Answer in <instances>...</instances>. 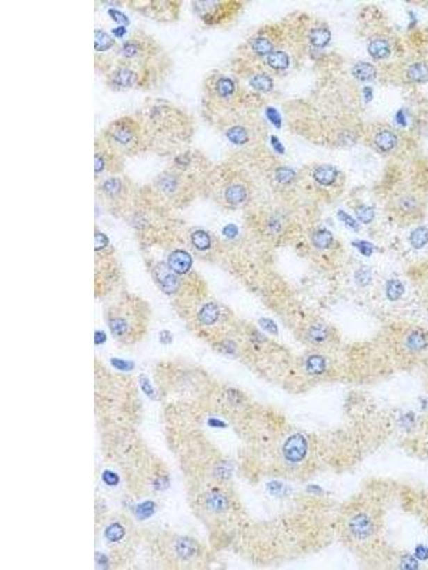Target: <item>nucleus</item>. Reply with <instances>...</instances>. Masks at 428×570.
Wrapping results in <instances>:
<instances>
[{"label": "nucleus", "instance_id": "obj_2", "mask_svg": "<svg viewBox=\"0 0 428 570\" xmlns=\"http://www.w3.org/2000/svg\"><path fill=\"white\" fill-rule=\"evenodd\" d=\"M213 196L223 207H246L252 197L250 184L236 171H223V178L217 174V181L211 183Z\"/></svg>", "mask_w": 428, "mask_h": 570}, {"label": "nucleus", "instance_id": "obj_32", "mask_svg": "<svg viewBox=\"0 0 428 570\" xmlns=\"http://www.w3.org/2000/svg\"><path fill=\"white\" fill-rule=\"evenodd\" d=\"M386 295L391 301L400 300L404 295V284L398 280H390L386 285Z\"/></svg>", "mask_w": 428, "mask_h": 570}, {"label": "nucleus", "instance_id": "obj_6", "mask_svg": "<svg viewBox=\"0 0 428 570\" xmlns=\"http://www.w3.org/2000/svg\"><path fill=\"white\" fill-rule=\"evenodd\" d=\"M199 17L208 26H222L242 9V5L236 2H196L193 3Z\"/></svg>", "mask_w": 428, "mask_h": 570}, {"label": "nucleus", "instance_id": "obj_26", "mask_svg": "<svg viewBox=\"0 0 428 570\" xmlns=\"http://www.w3.org/2000/svg\"><path fill=\"white\" fill-rule=\"evenodd\" d=\"M311 242L317 250H329L334 244V235L327 228H317L311 235Z\"/></svg>", "mask_w": 428, "mask_h": 570}, {"label": "nucleus", "instance_id": "obj_43", "mask_svg": "<svg viewBox=\"0 0 428 570\" xmlns=\"http://www.w3.org/2000/svg\"><path fill=\"white\" fill-rule=\"evenodd\" d=\"M359 247L363 250V253H364V254H371L372 247L370 246V244H367V242H360V246H359Z\"/></svg>", "mask_w": 428, "mask_h": 570}, {"label": "nucleus", "instance_id": "obj_39", "mask_svg": "<svg viewBox=\"0 0 428 570\" xmlns=\"http://www.w3.org/2000/svg\"><path fill=\"white\" fill-rule=\"evenodd\" d=\"M107 246V238L101 233H96V250H101Z\"/></svg>", "mask_w": 428, "mask_h": 570}, {"label": "nucleus", "instance_id": "obj_38", "mask_svg": "<svg viewBox=\"0 0 428 570\" xmlns=\"http://www.w3.org/2000/svg\"><path fill=\"white\" fill-rule=\"evenodd\" d=\"M153 512H154V503L150 502V501L143 502V503L139 505L138 509H136V513H138V517H139L140 519L149 518Z\"/></svg>", "mask_w": 428, "mask_h": 570}, {"label": "nucleus", "instance_id": "obj_10", "mask_svg": "<svg viewBox=\"0 0 428 570\" xmlns=\"http://www.w3.org/2000/svg\"><path fill=\"white\" fill-rule=\"evenodd\" d=\"M99 193L106 201L119 204L127 197L129 187L120 176H110L99 184Z\"/></svg>", "mask_w": 428, "mask_h": 570}, {"label": "nucleus", "instance_id": "obj_31", "mask_svg": "<svg viewBox=\"0 0 428 570\" xmlns=\"http://www.w3.org/2000/svg\"><path fill=\"white\" fill-rule=\"evenodd\" d=\"M115 42L110 35H107L104 31H96V37H94V47L96 51H106L113 49Z\"/></svg>", "mask_w": 428, "mask_h": 570}, {"label": "nucleus", "instance_id": "obj_41", "mask_svg": "<svg viewBox=\"0 0 428 570\" xmlns=\"http://www.w3.org/2000/svg\"><path fill=\"white\" fill-rule=\"evenodd\" d=\"M103 478H104V480H106L107 483H110V485H116V483H117V476H116L115 473H112V472H104Z\"/></svg>", "mask_w": 428, "mask_h": 570}, {"label": "nucleus", "instance_id": "obj_33", "mask_svg": "<svg viewBox=\"0 0 428 570\" xmlns=\"http://www.w3.org/2000/svg\"><path fill=\"white\" fill-rule=\"evenodd\" d=\"M206 503H207L208 509H210V510H214V512H222V510H224V509L227 508V501H226V498H224L222 494H219V492L210 494V495L207 496Z\"/></svg>", "mask_w": 428, "mask_h": 570}, {"label": "nucleus", "instance_id": "obj_9", "mask_svg": "<svg viewBox=\"0 0 428 570\" xmlns=\"http://www.w3.org/2000/svg\"><path fill=\"white\" fill-rule=\"evenodd\" d=\"M107 78H109V83L116 89H131L142 83V77L139 72L135 67L123 63L110 66L109 73H107Z\"/></svg>", "mask_w": 428, "mask_h": 570}, {"label": "nucleus", "instance_id": "obj_27", "mask_svg": "<svg viewBox=\"0 0 428 570\" xmlns=\"http://www.w3.org/2000/svg\"><path fill=\"white\" fill-rule=\"evenodd\" d=\"M219 317H220V310H219V307H217L216 304H211V303L203 305V308H201L200 312H199V321H200L203 325H211V324H214V322H216V321L219 319Z\"/></svg>", "mask_w": 428, "mask_h": 570}, {"label": "nucleus", "instance_id": "obj_42", "mask_svg": "<svg viewBox=\"0 0 428 570\" xmlns=\"http://www.w3.org/2000/svg\"><path fill=\"white\" fill-rule=\"evenodd\" d=\"M261 325L263 327L265 328V330H269V328H272L273 330V333H276L277 331V328H276V325L272 322V321H269L267 322V319H261Z\"/></svg>", "mask_w": 428, "mask_h": 570}, {"label": "nucleus", "instance_id": "obj_5", "mask_svg": "<svg viewBox=\"0 0 428 570\" xmlns=\"http://www.w3.org/2000/svg\"><path fill=\"white\" fill-rule=\"evenodd\" d=\"M206 93L210 96V101L223 110H234V104L242 101L243 96L237 81L224 74H214L208 78Z\"/></svg>", "mask_w": 428, "mask_h": 570}, {"label": "nucleus", "instance_id": "obj_4", "mask_svg": "<svg viewBox=\"0 0 428 570\" xmlns=\"http://www.w3.org/2000/svg\"><path fill=\"white\" fill-rule=\"evenodd\" d=\"M344 528L349 540L356 545H361L377 535L379 522L376 513H372L368 508L360 506L347 513Z\"/></svg>", "mask_w": 428, "mask_h": 570}, {"label": "nucleus", "instance_id": "obj_14", "mask_svg": "<svg viewBox=\"0 0 428 570\" xmlns=\"http://www.w3.org/2000/svg\"><path fill=\"white\" fill-rule=\"evenodd\" d=\"M263 219V227L265 230V233L269 235H280L286 231L287 228V214H284L280 210H273L265 212Z\"/></svg>", "mask_w": 428, "mask_h": 570}, {"label": "nucleus", "instance_id": "obj_24", "mask_svg": "<svg viewBox=\"0 0 428 570\" xmlns=\"http://www.w3.org/2000/svg\"><path fill=\"white\" fill-rule=\"evenodd\" d=\"M330 335H331L330 328L327 327L326 324H323V322H315V324H313L311 327L308 328V331H307V338H308V341H310L311 344H315V345H323V344H326V342L330 340Z\"/></svg>", "mask_w": 428, "mask_h": 570}, {"label": "nucleus", "instance_id": "obj_20", "mask_svg": "<svg viewBox=\"0 0 428 570\" xmlns=\"http://www.w3.org/2000/svg\"><path fill=\"white\" fill-rule=\"evenodd\" d=\"M404 78L409 83L421 85L428 81V62L427 60H415L406 66L404 69Z\"/></svg>", "mask_w": 428, "mask_h": 570}, {"label": "nucleus", "instance_id": "obj_19", "mask_svg": "<svg viewBox=\"0 0 428 570\" xmlns=\"http://www.w3.org/2000/svg\"><path fill=\"white\" fill-rule=\"evenodd\" d=\"M368 54L374 60H386L391 56L393 46L386 36H374L370 39L367 46Z\"/></svg>", "mask_w": 428, "mask_h": 570}, {"label": "nucleus", "instance_id": "obj_1", "mask_svg": "<svg viewBox=\"0 0 428 570\" xmlns=\"http://www.w3.org/2000/svg\"><path fill=\"white\" fill-rule=\"evenodd\" d=\"M99 142L119 156H133L149 146V135L142 121L126 116L107 126Z\"/></svg>", "mask_w": 428, "mask_h": 570}, {"label": "nucleus", "instance_id": "obj_22", "mask_svg": "<svg viewBox=\"0 0 428 570\" xmlns=\"http://www.w3.org/2000/svg\"><path fill=\"white\" fill-rule=\"evenodd\" d=\"M167 265L174 274H187L192 267V257L189 253H186L183 250H176L169 255Z\"/></svg>", "mask_w": 428, "mask_h": 570}, {"label": "nucleus", "instance_id": "obj_21", "mask_svg": "<svg viewBox=\"0 0 428 570\" xmlns=\"http://www.w3.org/2000/svg\"><path fill=\"white\" fill-rule=\"evenodd\" d=\"M249 81L254 92H258L261 94H269L274 89V81L270 73H267L265 70H254L252 76L249 77Z\"/></svg>", "mask_w": 428, "mask_h": 570}, {"label": "nucleus", "instance_id": "obj_3", "mask_svg": "<svg viewBox=\"0 0 428 570\" xmlns=\"http://www.w3.org/2000/svg\"><path fill=\"white\" fill-rule=\"evenodd\" d=\"M189 166L190 165H187L186 167L174 166V169L160 174L153 181L157 193L176 206L183 204L184 201L189 200V194H192V181L189 176H186V171L189 169Z\"/></svg>", "mask_w": 428, "mask_h": 570}, {"label": "nucleus", "instance_id": "obj_23", "mask_svg": "<svg viewBox=\"0 0 428 570\" xmlns=\"http://www.w3.org/2000/svg\"><path fill=\"white\" fill-rule=\"evenodd\" d=\"M307 37H308V42H310V44H311L313 47H315V49H323V47H326V46L330 43V40H331V32H330V29L327 27V24L318 23V24L313 26L311 29L308 31Z\"/></svg>", "mask_w": 428, "mask_h": 570}, {"label": "nucleus", "instance_id": "obj_13", "mask_svg": "<svg viewBox=\"0 0 428 570\" xmlns=\"http://www.w3.org/2000/svg\"><path fill=\"white\" fill-rule=\"evenodd\" d=\"M142 6L145 15L157 19V20H174L176 19V12L179 13V3H170V2H150V3H136Z\"/></svg>", "mask_w": 428, "mask_h": 570}, {"label": "nucleus", "instance_id": "obj_18", "mask_svg": "<svg viewBox=\"0 0 428 570\" xmlns=\"http://www.w3.org/2000/svg\"><path fill=\"white\" fill-rule=\"evenodd\" d=\"M403 345L410 352H422L428 348V333L421 328H410L403 337Z\"/></svg>", "mask_w": 428, "mask_h": 570}, {"label": "nucleus", "instance_id": "obj_36", "mask_svg": "<svg viewBox=\"0 0 428 570\" xmlns=\"http://www.w3.org/2000/svg\"><path fill=\"white\" fill-rule=\"evenodd\" d=\"M371 280H372V274H371V269H370L368 267H361V268L357 271L356 283H357L359 285L367 287V285H370Z\"/></svg>", "mask_w": 428, "mask_h": 570}, {"label": "nucleus", "instance_id": "obj_25", "mask_svg": "<svg viewBox=\"0 0 428 570\" xmlns=\"http://www.w3.org/2000/svg\"><path fill=\"white\" fill-rule=\"evenodd\" d=\"M352 73L356 80L363 81V83H370V81L376 80L377 77V69L374 67V65L368 62H359L353 66Z\"/></svg>", "mask_w": 428, "mask_h": 570}, {"label": "nucleus", "instance_id": "obj_8", "mask_svg": "<svg viewBox=\"0 0 428 570\" xmlns=\"http://www.w3.org/2000/svg\"><path fill=\"white\" fill-rule=\"evenodd\" d=\"M393 211L401 219L415 220L422 214L424 201L415 192H406L398 194L393 201Z\"/></svg>", "mask_w": 428, "mask_h": 570}, {"label": "nucleus", "instance_id": "obj_29", "mask_svg": "<svg viewBox=\"0 0 428 570\" xmlns=\"http://www.w3.org/2000/svg\"><path fill=\"white\" fill-rule=\"evenodd\" d=\"M176 552H177V555H179L180 558L189 559V558H192V556L195 555V552H196V545L193 544V542H192L190 539H186V537L179 539L177 544H176Z\"/></svg>", "mask_w": 428, "mask_h": 570}, {"label": "nucleus", "instance_id": "obj_17", "mask_svg": "<svg viewBox=\"0 0 428 570\" xmlns=\"http://www.w3.org/2000/svg\"><path fill=\"white\" fill-rule=\"evenodd\" d=\"M154 277L166 294H174L177 291L179 280L170 267H166L165 264H157L154 267Z\"/></svg>", "mask_w": 428, "mask_h": 570}, {"label": "nucleus", "instance_id": "obj_15", "mask_svg": "<svg viewBox=\"0 0 428 570\" xmlns=\"http://www.w3.org/2000/svg\"><path fill=\"white\" fill-rule=\"evenodd\" d=\"M284 456L290 462H300L307 453V441L300 433H296L284 445Z\"/></svg>", "mask_w": 428, "mask_h": 570}, {"label": "nucleus", "instance_id": "obj_12", "mask_svg": "<svg viewBox=\"0 0 428 570\" xmlns=\"http://www.w3.org/2000/svg\"><path fill=\"white\" fill-rule=\"evenodd\" d=\"M310 177L317 185L330 188V187L337 185V183L340 181L341 173L337 167L331 165H315L310 171Z\"/></svg>", "mask_w": 428, "mask_h": 570}, {"label": "nucleus", "instance_id": "obj_40", "mask_svg": "<svg viewBox=\"0 0 428 570\" xmlns=\"http://www.w3.org/2000/svg\"><path fill=\"white\" fill-rule=\"evenodd\" d=\"M415 556H417L418 559H421V560H427V559H428V549L424 548V546H418V548L415 549Z\"/></svg>", "mask_w": 428, "mask_h": 570}, {"label": "nucleus", "instance_id": "obj_34", "mask_svg": "<svg viewBox=\"0 0 428 570\" xmlns=\"http://www.w3.org/2000/svg\"><path fill=\"white\" fill-rule=\"evenodd\" d=\"M326 360L320 355H311L308 357V360L306 361V367L308 369L310 374L314 375H320L326 371Z\"/></svg>", "mask_w": 428, "mask_h": 570}, {"label": "nucleus", "instance_id": "obj_30", "mask_svg": "<svg viewBox=\"0 0 428 570\" xmlns=\"http://www.w3.org/2000/svg\"><path fill=\"white\" fill-rule=\"evenodd\" d=\"M192 242H193V246L200 251H207L211 247L210 235L203 230H196L192 233Z\"/></svg>", "mask_w": 428, "mask_h": 570}, {"label": "nucleus", "instance_id": "obj_11", "mask_svg": "<svg viewBox=\"0 0 428 570\" xmlns=\"http://www.w3.org/2000/svg\"><path fill=\"white\" fill-rule=\"evenodd\" d=\"M370 140H371V146L376 149L377 151H380L383 154H391L398 147L400 135L395 130H393L387 126H381L377 130H374Z\"/></svg>", "mask_w": 428, "mask_h": 570}, {"label": "nucleus", "instance_id": "obj_7", "mask_svg": "<svg viewBox=\"0 0 428 570\" xmlns=\"http://www.w3.org/2000/svg\"><path fill=\"white\" fill-rule=\"evenodd\" d=\"M243 46L246 47V53L249 56L263 60L269 54L280 49V37L273 31L267 32L261 29L260 32L249 37V40Z\"/></svg>", "mask_w": 428, "mask_h": 570}, {"label": "nucleus", "instance_id": "obj_37", "mask_svg": "<svg viewBox=\"0 0 428 570\" xmlns=\"http://www.w3.org/2000/svg\"><path fill=\"white\" fill-rule=\"evenodd\" d=\"M106 536H107V539L112 540V542H117L124 536V529L119 523H113V525H110L109 528L106 529Z\"/></svg>", "mask_w": 428, "mask_h": 570}, {"label": "nucleus", "instance_id": "obj_35", "mask_svg": "<svg viewBox=\"0 0 428 570\" xmlns=\"http://www.w3.org/2000/svg\"><path fill=\"white\" fill-rule=\"evenodd\" d=\"M356 215L361 223L368 224L374 220V210L368 206H360L356 208Z\"/></svg>", "mask_w": 428, "mask_h": 570}, {"label": "nucleus", "instance_id": "obj_16", "mask_svg": "<svg viewBox=\"0 0 428 570\" xmlns=\"http://www.w3.org/2000/svg\"><path fill=\"white\" fill-rule=\"evenodd\" d=\"M263 63L265 66V72L267 73H283L287 72L290 69L291 65V58L287 51H284L283 49H277L276 51H273L269 56L263 59Z\"/></svg>", "mask_w": 428, "mask_h": 570}, {"label": "nucleus", "instance_id": "obj_28", "mask_svg": "<svg viewBox=\"0 0 428 570\" xmlns=\"http://www.w3.org/2000/svg\"><path fill=\"white\" fill-rule=\"evenodd\" d=\"M427 242H428V227L427 226H420L411 231L410 244L413 246V249L421 250L422 247L427 246Z\"/></svg>", "mask_w": 428, "mask_h": 570}]
</instances>
